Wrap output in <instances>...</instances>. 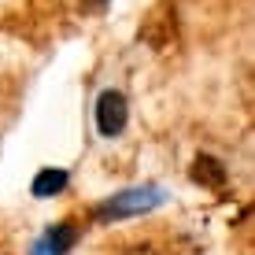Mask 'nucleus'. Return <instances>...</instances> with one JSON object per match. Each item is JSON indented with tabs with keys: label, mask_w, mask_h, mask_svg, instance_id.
<instances>
[{
	"label": "nucleus",
	"mask_w": 255,
	"mask_h": 255,
	"mask_svg": "<svg viewBox=\"0 0 255 255\" xmlns=\"http://www.w3.org/2000/svg\"><path fill=\"white\" fill-rule=\"evenodd\" d=\"M166 192L159 185H137V189H122L115 196L100 200V204L93 207V218H100V222H119V218H133V215H148V211L163 207Z\"/></svg>",
	"instance_id": "nucleus-1"
},
{
	"label": "nucleus",
	"mask_w": 255,
	"mask_h": 255,
	"mask_svg": "<svg viewBox=\"0 0 255 255\" xmlns=\"http://www.w3.org/2000/svg\"><path fill=\"white\" fill-rule=\"evenodd\" d=\"M126 119H129V104L119 89H104L100 100H96V129L100 137H119L126 129Z\"/></svg>",
	"instance_id": "nucleus-2"
},
{
	"label": "nucleus",
	"mask_w": 255,
	"mask_h": 255,
	"mask_svg": "<svg viewBox=\"0 0 255 255\" xmlns=\"http://www.w3.org/2000/svg\"><path fill=\"white\" fill-rule=\"evenodd\" d=\"M78 226L74 222H59V226H52V230L41 237L37 244H33V255H67L70 248L78 244Z\"/></svg>",
	"instance_id": "nucleus-3"
},
{
	"label": "nucleus",
	"mask_w": 255,
	"mask_h": 255,
	"mask_svg": "<svg viewBox=\"0 0 255 255\" xmlns=\"http://www.w3.org/2000/svg\"><path fill=\"white\" fill-rule=\"evenodd\" d=\"M189 174H192V181H196V185H204V189H222L226 178H230V170H226L215 155H196Z\"/></svg>",
	"instance_id": "nucleus-4"
},
{
	"label": "nucleus",
	"mask_w": 255,
	"mask_h": 255,
	"mask_svg": "<svg viewBox=\"0 0 255 255\" xmlns=\"http://www.w3.org/2000/svg\"><path fill=\"white\" fill-rule=\"evenodd\" d=\"M63 189H67V170H56V166H45V170L33 178V185H30V192H33L37 200L59 196Z\"/></svg>",
	"instance_id": "nucleus-5"
},
{
	"label": "nucleus",
	"mask_w": 255,
	"mask_h": 255,
	"mask_svg": "<svg viewBox=\"0 0 255 255\" xmlns=\"http://www.w3.org/2000/svg\"><path fill=\"white\" fill-rule=\"evenodd\" d=\"M67 4L74 7V11H100L108 0H67Z\"/></svg>",
	"instance_id": "nucleus-6"
},
{
	"label": "nucleus",
	"mask_w": 255,
	"mask_h": 255,
	"mask_svg": "<svg viewBox=\"0 0 255 255\" xmlns=\"http://www.w3.org/2000/svg\"><path fill=\"white\" fill-rule=\"evenodd\" d=\"M122 255H159V252H155L152 244H133V248H126Z\"/></svg>",
	"instance_id": "nucleus-7"
}]
</instances>
